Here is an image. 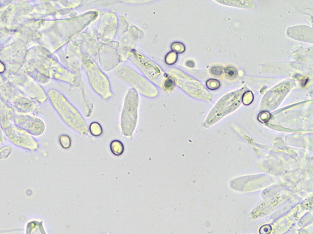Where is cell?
Listing matches in <instances>:
<instances>
[{
	"mask_svg": "<svg viewBox=\"0 0 313 234\" xmlns=\"http://www.w3.org/2000/svg\"><path fill=\"white\" fill-rule=\"evenodd\" d=\"M83 61L85 68H86L90 81L94 89L105 98L111 96L110 84L107 78L99 70L96 64L91 59L86 58Z\"/></svg>",
	"mask_w": 313,
	"mask_h": 234,
	"instance_id": "1",
	"label": "cell"
},
{
	"mask_svg": "<svg viewBox=\"0 0 313 234\" xmlns=\"http://www.w3.org/2000/svg\"><path fill=\"white\" fill-rule=\"evenodd\" d=\"M120 71V76L124 78V80L132 84L138 90L144 94V95L154 97L158 94L156 87L152 85L149 81L141 77L137 73L133 71L131 69L127 68H120L118 69Z\"/></svg>",
	"mask_w": 313,
	"mask_h": 234,
	"instance_id": "2",
	"label": "cell"
},
{
	"mask_svg": "<svg viewBox=\"0 0 313 234\" xmlns=\"http://www.w3.org/2000/svg\"><path fill=\"white\" fill-rule=\"evenodd\" d=\"M130 56L132 60L152 81L158 85L163 82L162 71L156 64L135 51H132Z\"/></svg>",
	"mask_w": 313,
	"mask_h": 234,
	"instance_id": "3",
	"label": "cell"
},
{
	"mask_svg": "<svg viewBox=\"0 0 313 234\" xmlns=\"http://www.w3.org/2000/svg\"><path fill=\"white\" fill-rule=\"evenodd\" d=\"M111 149L115 155L120 156L124 152V146L120 141H114L111 144Z\"/></svg>",
	"mask_w": 313,
	"mask_h": 234,
	"instance_id": "4",
	"label": "cell"
},
{
	"mask_svg": "<svg viewBox=\"0 0 313 234\" xmlns=\"http://www.w3.org/2000/svg\"><path fill=\"white\" fill-rule=\"evenodd\" d=\"M175 86V81L173 78L170 76L165 78L162 82V86L165 91H172Z\"/></svg>",
	"mask_w": 313,
	"mask_h": 234,
	"instance_id": "5",
	"label": "cell"
},
{
	"mask_svg": "<svg viewBox=\"0 0 313 234\" xmlns=\"http://www.w3.org/2000/svg\"><path fill=\"white\" fill-rule=\"evenodd\" d=\"M90 132L95 136H98L102 133V129L101 126L97 122H93L90 126Z\"/></svg>",
	"mask_w": 313,
	"mask_h": 234,
	"instance_id": "6",
	"label": "cell"
},
{
	"mask_svg": "<svg viewBox=\"0 0 313 234\" xmlns=\"http://www.w3.org/2000/svg\"><path fill=\"white\" fill-rule=\"evenodd\" d=\"M206 86L211 90H216L220 87L221 82L217 79H211L207 81Z\"/></svg>",
	"mask_w": 313,
	"mask_h": 234,
	"instance_id": "7",
	"label": "cell"
},
{
	"mask_svg": "<svg viewBox=\"0 0 313 234\" xmlns=\"http://www.w3.org/2000/svg\"><path fill=\"white\" fill-rule=\"evenodd\" d=\"M171 48L172 51L175 53H182L185 50V47L184 44L179 42H175L172 43V44L171 45Z\"/></svg>",
	"mask_w": 313,
	"mask_h": 234,
	"instance_id": "8",
	"label": "cell"
},
{
	"mask_svg": "<svg viewBox=\"0 0 313 234\" xmlns=\"http://www.w3.org/2000/svg\"><path fill=\"white\" fill-rule=\"evenodd\" d=\"M226 76L229 79H234L237 76V70L233 66H228L224 70Z\"/></svg>",
	"mask_w": 313,
	"mask_h": 234,
	"instance_id": "9",
	"label": "cell"
},
{
	"mask_svg": "<svg viewBox=\"0 0 313 234\" xmlns=\"http://www.w3.org/2000/svg\"><path fill=\"white\" fill-rule=\"evenodd\" d=\"M177 60V55L174 52H170L165 57V63L168 65H173Z\"/></svg>",
	"mask_w": 313,
	"mask_h": 234,
	"instance_id": "10",
	"label": "cell"
},
{
	"mask_svg": "<svg viewBox=\"0 0 313 234\" xmlns=\"http://www.w3.org/2000/svg\"><path fill=\"white\" fill-rule=\"evenodd\" d=\"M254 99V96L250 91L245 92L242 96V102L245 105H249Z\"/></svg>",
	"mask_w": 313,
	"mask_h": 234,
	"instance_id": "11",
	"label": "cell"
},
{
	"mask_svg": "<svg viewBox=\"0 0 313 234\" xmlns=\"http://www.w3.org/2000/svg\"><path fill=\"white\" fill-rule=\"evenodd\" d=\"M60 143L64 148H69L71 144L70 138L66 135L62 136L60 138Z\"/></svg>",
	"mask_w": 313,
	"mask_h": 234,
	"instance_id": "12",
	"label": "cell"
},
{
	"mask_svg": "<svg viewBox=\"0 0 313 234\" xmlns=\"http://www.w3.org/2000/svg\"><path fill=\"white\" fill-rule=\"evenodd\" d=\"M224 71V69L221 66H213L210 69V72L212 74V75L215 76H221Z\"/></svg>",
	"mask_w": 313,
	"mask_h": 234,
	"instance_id": "13",
	"label": "cell"
},
{
	"mask_svg": "<svg viewBox=\"0 0 313 234\" xmlns=\"http://www.w3.org/2000/svg\"><path fill=\"white\" fill-rule=\"evenodd\" d=\"M271 117V114L267 111H263L258 116V120L263 123L267 122Z\"/></svg>",
	"mask_w": 313,
	"mask_h": 234,
	"instance_id": "14",
	"label": "cell"
},
{
	"mask_svg": "<svg viewBox=\"0 0 313 234\" xmlns=\"http://www.w3.org/2000/svg\"><path fill=\"white\" fill-rule=\"evenodd\" d=\"M5 70V66L0 61V73H2Z\"/></svg>",
	"mask_w": 313,
	"mask_h": 234,
	"instance_id": "15",
	"label": "cell"
}]
</instances>
